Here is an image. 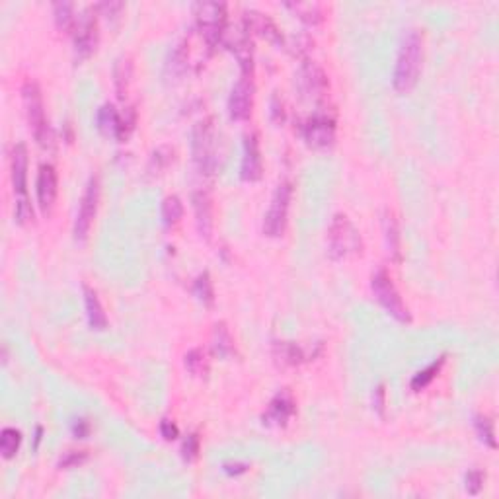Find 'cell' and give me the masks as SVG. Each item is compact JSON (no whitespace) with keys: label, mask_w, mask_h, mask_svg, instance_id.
Wrapping results in <instances>:
<instances>
[{"label":"cell","mask_w":499,"mask_h":499,"mask_svg":"<svg viewBox=\"0 0 499 499\" xmlns=\"http://www.w3.org/2000/svg\"><path fill=\"white\" fill-rule=\"evenodd\" d=\"M422 53H424V41L419 31L408 29L402 36L398 57H396L394 76H392V86L396 92L405 94L415 86L419 68H422Z\"/></svg>","instance_id":"6da1fadb"},{"label":"cell","mask_w":499,"mask_h":499,"mask_svg":"<svg viewBox=\"0 0 499 499\" xmlns=\"http://www.w3.org/2000/svg\"><path fill=\"white\" fill-rule=\"evenodd\" d=\"M10 170H12V188L16 195V221L20 225H26L33 218V209L28 198V149L24 142L14 144Z\"/></svg>","instance_id":"7a4b0ae2"},{"label":"cell","mask_w":499,"mask_h":499,"mask_svg":"<svg viewBox=\"0 0 499 499\" xmlns=\"http://www.w3.org/2000/svg\"><path fill=\"white\" fill-rule=\"evenodd\" d=\"M22 96H24L26 115H28L29 127H31V131H33L36 141H38L43 149H51V147H53V133H51L47 117H45L43 96H41L38 82L26 80L24 86H22Z\"/></svg>","instance_id":"3957f363"},{"label":"cell","mask_w":499,"mask_h":499,"mask_svg":"<svg viewBox=\"0 0 499 499\" xmlns=\"http://www.w3.org/2000/svg\"><path fill=\"white\" fill-rule=\"evenodd\" d=\"M361 252V236L345 215H334L328 226V254L332 260H345Z\"/></svg>","instance_id":"277c9868"},{"label":"cell","mask_w":499,"mask_h":499,"mask_svg":"<svg viewBox=\"0 0 499 499\" xmlns=\"http://www.w3.org/2000/svg\"><path fill=\"white\" fill-rule=\"evenodd\" d=\"M193 161L203 174H213L217 168V133L211 119H203L191 133Z\"/></svg>","instance_id":"5b68a950"},{"label":"cell","mask_w":499,"mask_h":499,"mask_svg":"<svg viewBox=\"0 0 499 499\" xmlns=\"http://www.w3.org/2000/svg\"><path fill=\"white\" fill-rule=\"evenodd\" d=\"M193 16L199 33L209 47L217 45L226 28V6L223 2H198L193 4Z\"/></svg>","instance_id":"8992f818"},{"label":"cell","mask_w":499,"mask_h":499,"mask_svg":"<svg viewBox=\"0 0 499 499\" xmlns=\"http://www.w3.org/2000/svg\"><path fill=\"white\" fill-rule=\"evenodd\" d=\"M371 289H373L375 299L380 302V306H382L392 318H396L398 322H410V318H412V316H410V311H408V306H405L404 301H402L400 292L396 291L394 283L390 279L387 269H378L377 274L373 275Z\"/></svg>","instance_id":"52a82bcc"},{"label":"cell","mask_w":499,"mask_h":499,"mask_svg":"<svg viewBox=\"0 0 499 499\" xmlns=\"http://www.w3.org/2000/svg\"><path fill=\"white\" fill-rule=\"evenodd\" d=\"M292 186L289 181H281L275 189L269 209L264 217V234L277 238L283 234L285 225H287V215H289V205H291Z\"/></svg>","instance_id":"ba28073f"},{"label":"cell","mask_w":499,"mask_h":499,"mask_svg":"<svg viewBox=\"0 0 499 499\" xmlns=\"http://www.w3.org/2000/svg\"><path fill=\"white\" fill-rule=\"evenodd\" d=\"M98 199H100V181H98V176H90L75 218V238L78 242H84L88 238V232L94 223L96 211H98Z\"/></svg>","instance_id":"9c48e42d"},{"label":"cell","mask_w":499,"mask_h":499,"mask_svg":"<svg viewBox=\"0 0 499 499\" xmlns=\"http://www.w3.org/2000/svg\"><path fill=\"white\" fill-rule=\"evenodd\" d=\"M221 41L238 57L240 66H242V75H252V66H254V43H252L250 31L244 28V24L238 26V28H228V26H226Z\"/></svg>","instance_id":"30bf717a"},{"label":"cell","mask_w":499,"mask_h":499,"mask_svg":"<svg viewBox=\"0 0 499 499\" xmlns=\"http://www.w3.org/2000/svg\"><path fill=\"white\" fill-rule=\"evenodd\" d=\"M254 104V80L252 75H242L228 96V115L234 121H244L252 113Z\"/></svg>","instance_id":"8fae6325"},{"label":"cell","mask_w":499,"mask_h":499,"mask_svg":"<svg viewBox=\"0 0 499 499\" xmlns=\"http://www.w3.org/2000/svg\"><path fill=\"white\" fill-rule=\"evenodd\" d=\"M92 10H86L82 16H78L73 29V38H75V53L78 59H86L94 53L98 45V22L96 16H92Z\"/></svg>","instance_id":"7c38bea8"},{"label":"cell","mask_w":499,"mask_h":499,"mask_svg":"<svg viewBox=\"0 0 499 499\" xmlns=\"http://www.w3.org/2000/svg\"><path fill=\"white\" fill-rule=\"evenodd\" d=\"M304 141L312 149H326L334 142L336 137V125L328 115H314L302 127Z\"/></svg>","instance_id":"4fadbf2b"},{"label":"cell","mask_w":499,"mask_h":499,"mask_svg":"<svg viewBox=\"0 0 499 499\" xmlns=\"http://www.w3.org/2000/svg\"><path fill=\"white\" fill-rule=\"evenodd\" d=\"M292 414H295V398L289 390H281L274 396V400L269 402L262 419L265 425L283 427L291 419Z\"/></svg>","instance_id":"5bb4252c"},{"label":"cell","mask_w":499,"mask_h":499,"mask_svg":"<svg viewBox=\"0 0 499 499\" xmlns=\"http://www.w3.org/2000/svg\"><path fill=\"white\" fill-rule=\"evenodd\" d=\"M38 205L43 213H49L57 199V172L53 164H41L36 181Z\"/></svg>","instance_id":"9a60e30c"},{"label":"cell","mask_w":499,"mask_h":499,"mask_svg":"<svg viewBox=\"0 0 499 499\" xmlns=\"http://www.w3.org/2000/svg\"><path fill=\"white\" fill-rule=\"evenodd\" d=\"M262 152H260V142L254 133L244 137V156H242V166H240V176L246 181H255L262 178Z\"/></svg>","instance_id":"2e32d148"},{"label":"cell","mask_w":499,"mask_h":499,"mask_svg":"<svg viewBox=\"0 0 499 499\" xmlns=\"http://www.w3.org/2000/svg\"><path fill=\"white\" fill-rule=\"evenodd\" d=\"M244 28L248 29V31L260 33L262 38L269 39V41L283 43L281 31H279V28L274 24V20L269 18V16H265V14H262V12H258V10H246Z\"/></svg>","instance_id":"e0dca14e"},{"label":"cell","mask_w":499,"mask_h":499,"mask_svg":"<svg viewBox=\"0 0 499 499\" xmlns=\"http://www.w3.org/2000/svg\"><path fill=\"white\" fill-rule=\"evenodd\" d=\"M191 201H193V211H195L199 234L209 238L211 232H213V203H211V198H209L207 191L201 189V191H195L191 195Z\"/></svg>","instance_id":"ac0fdd59"},{"label":"cell","mask_w":499,"mask_h":499,"mask_svg":"<svg viewBox=\"0 0 499 499\" xmlns=\"http://www.w3.org/2000/svg\"><path fill=\"white\" fill-rule=\"evenodd\" d=\"M299 84L304 94L308 96H322L326 92V75L322 73V68L314 65V63H306L299 73Z\"/></svg>","instance_id":"d6986e66"},{"label":"cell","mask_w":499,"mask_h":499,"mask_svg":"<svg viewBox=\"0 0 499 499\" xmlns=\"http://www.w3.org/2000/svg\"><path fill=\"white\" fill-rule=\"evenodd\" d=\"M84 306L90 328L96 332H104L107 328V316H105L102 302L98 299V292L88 285H84Z\"/></svg>","instance_id":"ffe728a7"},{"label":"cell","mask_w":499,"mask_h":499,"mask_svg":"<svg viewBox=\"0 0 499 499\" xmlns=\"http://www.w3.org/2000/svg\"><path fill=\"white\" fill-rule=\"evenodd\" d=\"M133 76V63L131 59L127 55H121L117 61H115V66H113V84H115V92L117 96L125 100V94H127V88H129V82H131Z\"/></svg>","instance_id":"44dd1931"},{"label":"cell","mask_w":499,"mask_h":499,"mask_svg":"<svg viewBox=\"0 0 499 499\" xmlns=\"http://www.w3.org/2000/svg\"><path fill=\"white\" fill-rule=\"evenodd\" d=\"M98 129L104 133L105 137H115L119 135V125H121V115L117 113V110L112 104H104L98 110Z\"/></svg>","instance_id":"7402d4cb"},{"label":"cell","mask_w":499,"mask_h":499,"mask_svg":"<svg viewBox=\"0 0 499 499\" xmlns=\"http://www.w3.org/2000/svg\"><path fill=\"white\" fill-rule=\"evenodd\" d=\"M274 357L281 365H299L301 361H304V351L297 343L277 341L274 345Z\"/></svg>","instance_id":"603a6c76"},{"label":"cell","mask_w":499,"mask_h":499,"mask_svg":"<svg viewBox=\"0 0 499 499\" xmlns=\"http://www.w3.org/2000/svg\"><path fill=\"white\" fill-rule=\"evenodd\" d=\"M382 226H385V238H387L388 254L392 255L394 260H400V230H398V223L392 213H385L382 218Z\"/></svg>","instance_id":"cb8c5ba5"},{"label":"cell","mask_w":499,"mask_h":499,"mask_svg":"<svg viewBox=\"0 0 499 499\" xmlns=\"http://www.w3.org/2000/svg\"><path fill=\"white\" fill-rule=\"evenodd\" d=\"M213 349L215 353L221 357H230L234 353V339L230 336V332L226 330V326L221 322L215 326V334H213Z\"/></svg>","instance_id":"d4e9b609"},{"label":"cell","mask_w":499,"mask_h":499,"mask_svg":"<svg viewBox=\"0 0 499 499\" xmlns=\"http://www.w3.org/2000/svg\"><path fill=\"white\" fill-rule=\"evenodd\" d=\"M20 445H22V433H20L16 427H4L2 433H0V452L2 456L10 461L16 456Z\"/></svg>","instance_id":"484cf974"},{"label":"cell","mask_w":499,"mask_h":499,"mask_svg":"<svg viewBox=\"0 0 499 499\" xmlns=\"http://www.w3.org/2000/svg\"><path fill=\"white\" fill-rule=\"evenodd\" d=\"M186 68H188V49H186L184 43H179V45H176V49L172 51L168 63H166V76L178 78V76L184 75Z\"/></svg>","instance_id":"4316f807"},{"label":"cell","mask_w":499,"mask_h":499,"mask_svg":"<svg viewBox=\"0 0 499 499\" xmlns=\"http://www.w3.org/2000/svg\"><path fill=\"white\" fill-rule=\"evenodd\" d=\"M287 8H291L306 24H318L322 20V10L316 2H289Z\"/></svg>","instance_id":"83f0119b"},{"label":"cell","mask_w":499,"mask_h":499,"mask_svg":"<svg viewBox=\"0 0 499 499\" xmlns=\"http://www.w3.org/2000/svg\"><path fill=\"white\" fill-rule=\"evenodd\" d=\"M184 215V205L178 195H168L162 201V221L166 226H174Z\"/></svg>","instance_id":"f1b7e54d"},{"label":"cell","mask_w":499,"mask_h":499,"mask_svg":"<svg viewBox=\"0 0 499 499\" xmlns=\"http://www.w3.org/2000/svg\"><path fill=\"white\" fill-rule=\"evenodd\" d=\"M53 16H55L57 26L61 29H75L76 16L75 6L70 2H55L53 4Z\"/></svg>","instance_id":"f546056e"},{"label":"cell","mask_w":499,"mask_h":499,"mask_svg":"<svg viewBox=\"0 0 499 499\" xmlns=\"http://www.w3.org/2000/svg\"><path fill=\"white\" fill-rule=\"evenodd\" d=\"M445 365V357H439L437 361H433L429 367H425L424 371H419L417 375H415L414 378H412V390H424L431 380H433L437 375H439V371H441V367Z\"/></svg>","instance_id":"4dcf8cb0"},{"label":"cell","mask_w":499,"mask_h":499,"mask_svg":"<svg viewBox=\"0 0 499 499\" xmlns=\"http://www.w3.org/2000/svg\"><path fill=\"white\" fill-rule=\"evenodd\" d=\"M184 363H186V368H188L189 373L195 375V377H201V375L207 373V359H205V353H203L201 349H191V351H188Z\"/></svg>","instance_id":"1f68e13d"},{"label":"cell","mask_w":499,"mask_h":499,"mask_svg":"<svg viewBox=\"0 0 499 499\" xmlns=\"http://www.w3.org/2000/svg\"><path fill=\"white\" fill-rule=\"evenodd\" d=\"M193 291H195V295H198V299L201 302H205V304H211V302H213V295H215V292H213V283H211V277H209L207 271H203V274L195 279Z\"/></svg>","instance_id":"d6a6232c"},{"label":"cell","mask_w":499,"mask_h":499,"mask_svg":"<svg viewBox=\"0 0 499 499\" xmlns=\"http://www.w3.org/2000/svg\"><path fill=\"white\" fill-rule=\"evenodd\" d=\"M174 158V151L170 147H158L156 151L152 152L151 156V164H149V170L152 174H158L161 170H164L168 166L170 162Z\"/></svg>","instance_id":"836d02e7"},{"label":"cell","mask_w":499,"mask_h":499,"mask_svg":"<svg viewBox=\"0 0 499 499\" xmlns=\"http://www.w3.org/2000/svg\"><path fill=\"white\" fill-rule=\"evenodd\" d=\"M476 431L480 435L482 441L488 443V447H491V449L498 447V445H496V433H493V424H491L488 417H482V415L476 417Z\"/></svg>","instance_id":"e575fe53"},{"label":"cell","mask_w":499,"mask_h":499,"mask_svg":"<svg viewBox=\"0 0 499 499\" xmlns=\"http://www.w3.org/2000/svg\"><path fill=\"white\" fill-rule=\"evenodd\" d=\"M135 123H137V113L133 107H129L125 115H121V125H119V135H117L119 141H125L131 135L133 129H135Z\"/></svg>","instance_id":"d590c367"},{"label":"cell","mask_w":499,"mask_h":499,"mask_svg":"<svg viewBox=\"0 0 499 499\" xmlns=\"http://www.w3.org/2000/svg\"><path fill=\"white\" fill-rule=\"evenodd\" d=\"M199 454V437L195 433H191L184 441V445H181V456H184V461H195Z\"/></svg>","instance_id":"8d00e7d4"},{"label":"cell","mask_w":499,"mask_h":499,"mask_svg":"<svg viewBox=\"0 0 499 499\" xmlns=\"http://www.w3.org/2000/svg\"><path fill=\"white\" fill-rule=\"evenodd\" d=\"M84 461H86L84 451H68L61 456L59 468H75V466H80Z\"/></svg>","instance_id":"74e56055"},{"label":"cell","mask_w":499,"mask_h":499,"mask_svg":"<svg viewBox=\"0 0 499 499\" xmlns=\"http://www.w3.org/2000/svg\"><path fill=\"white\" fill-rule=\"evenodd\" d=\"M482 486H484V474L480 470H470L466 474V490L472 496L480 493Z\"/></svg>","instance_id":"f35d334b"},{"label":"cell","mask_w":499,"mask_h":499,"mask_svg":"<svg viewBox=\"0 0 499 499\" xmlns=\"http://www.w3.org/2000/svg\"><path fill=\"white\" fill-rule=\"evenodd\" d=\"M178 427H176V424L174 422H170V419H162L161 422V435L166 439V441H174L176 437H178Z\"/></svg>","instance_id":"ab89813d"},{"label":"cell","mask_w":499,"mask_h":499,"mask_svg":"<svg viewBox=\"0 0 499 499\" xmlns=\"http://www.w3.org/2000/svg\"><path fill=\"white\" fill-rule=\"evenodd\" d=\"M96 10H100V12H104L105 18H113L119 10L123 8L121 2H102V4H98V6H94Z\"/></svg>","instance_id":"60d3db41"},{"label":"cell","mask_w":499,"mask_h":499,"mask_svg":"<svg viewBox=\"0 0 499 499\" xmlns=\"http://www.w3.org/2000/svg\"><path fill=\"white\" fill-rule=\"evenodd\" d=\"M88 431H90V425H88L86 419H76L75 424H73V433H75L78 439H84Z\"/></svg>","instance_id":"b9f144b4"},{"label":"cell","mask_w":499,"mask_h":499,"mask_svg":"<svg viewBox=\"0 0 499 499\" xmlns=\"http://www.w3.org/2000/svg\"><path fill=\"white\" fill-rule=\"evenodd\" d=\"M248 470V464H240V462H226L225 464V472L230 474V476H238V474H244Z\"/></svg>","instance_id":"7bdbcfd3"},{"label":"cell","mask_w":499,"mask_h":499,"mask_svg":"<svg viewBox=\"0 0 499 499\" xmlns=\"http://www.w3.org/2000/svg\"><path fill=\"white\" fill-rule=\"evenodd\" d=\"M375 405H377L378 412L382 414V408H385V387L382 385L375 390Z\"/></svg>","instance_id":"ee69618b"}]
</instances>
